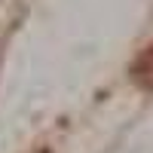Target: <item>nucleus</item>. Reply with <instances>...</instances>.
I'll return each instance as SVG.
<instances>
[{"label": "nucleus", "mask_w": 153, "mask_h": 153, "mask_svg": "<svg viewBox=\"0 0 153 153\" xmlns=\"http://www.w3.org/2000/svg\"><path fill=\"white\" fill-rule=\"evenodd\" d=\"M132 80L141 86V89H147V92H153V43L144 49L141 55L135 58V65H132Z\"/></svg>", "instance_id": "f257e3e1"}]
</instances>
